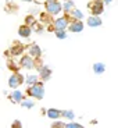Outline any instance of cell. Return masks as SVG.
Masks as SVG:
<instances>
[{"label":"cell","mask_w":118,"mask_h":128,"mask_svg":"<svg viewBox=\"0 0 118 128\" xmlns=\"http://www.w3.org/2000/svg\"><path fill=\"white\" fill-rule=\"evenodd\" d=\"M26 93H28L29 96H32V98L40 100L42 98H43V95H45L43 82H38V84H35V85H32V86H29L28 89H26Z\"/></svg>","instance_id":"1"},{"label":"cell","mask_w":118,"mask_h":128,"mask_svg":"<svg viewBox=\"0 0 118 128\" xmlns=\"http://www.w3.org/2000/svg\"><path fill=\"white\" fill-rule=\"evenodd\" d=\"M104 0H90L89 4H88V8L90 10L92 16L99 17L104 11Z\"/></svg>","instance_id":"2"},{"label":"cell","mask_w":118,"mask_h":128,"mask_svg":"<svg viewBox=\"0 0 118 128\" xmlns=\"http://www.w3.org/2000/svg\"><path fill=\"white\" fill-rule=\"evenodd\" d=\"M45 7H46V11L51 16H56L63 10V6H61V3H58V0H47L45 3Z\"/></svg>","instance_id":"3"},{"label":"cell","mask_w":118,"mask_h":128,"mask_svg":"<svg viewBox=\"0 0 118 128\" xmlns=\"http://www.w3.org/2000/svg\"><path fill=\"white\" fill-rule=\"evenodd\" d=\"M70 20H71V17H70V14H65L64 17H60V18H57L54 21V26H56V31H65L67 29V26H70Z\"/></svg>","instance_id":"4"},{"label":"cell","mask_w":118,"mask_h":128,"mask_svg":"<svg viewBox=\"0 0 118 128\" xmlns=\"http://www.w3.org/2000/svg\"><path fill=\"white\" fill-rule=\"evenodd\" d=\"M24 82V77H22V74H19V72H15L13 74L11 77L8 78V86L10 88H18L19 85H22Z\"/></svg>","instance_id":"5"},{"label":"cell","mask_w":118,"mask_h":128,"mask_svg":"<svg viewBox=\"0 0 118 128\" xmlns=\"http://www.w3.org/2000/svg\"><path fill=\"white\" fill-rule=\"evenodd\" d=\"M19 66L26 70H32V68H35V60L31 56H22V58L19 60Z\"/></svg>","instance_id":"6"},{"label":"cell","mask_w":118,"mask_h":128,"mask_svg":"<svg viewBox=\"0 0 118 128\" xmlns=\"http://www.w3.org/2000/svg\"><path fill=\"white\" fill-rule=\"evenodd\" d=\"M24 49H25V46H24L22 43H19V42H14L13 45H11V48H10L8 52L13 56H19L24 52Z\"/></svg>","instance_id":"7"},{"label":"cell","mask_w":118,"mask_h":128,"mask_svg":"<svg viewBox=\"0 0 118 128\" xmlns=\"http://www.w3.org/2000/svg\"><path fill=\"white\" fill-rule=\"evenodd\" d=\"M29 56H31L33 60H38V58H40V56H42L40 48H39L38 45H31V46H29Z\"/></svg>","instance_id":"8"},{"label":"cell","mask_w":118,"mask_h":128,"mask_svg":"<svg viewBox=\"0 0 118 128\" xmlns=\"http://www.w3.org/2000/svg\"><path fill=\"white\" fill-rule=\"evenodd\" d=\"M31 32H32L31 26L26 25V24H24V25H21L18 28V35L22 36V38H29L31 36Z\"/></svg>","instance_id":"9"},{"label":"cell","mask_w":118,"mask_h":128,"mask_svg":"<svg viewBox=\"0 0 118 128\" xmlns=\"http://www.w3.org/2000/svg\"><path fill=\"white\" fill-rule=\"evenodd\" d=\"M8 99L13 103H19V102H22V100H25L22 92H19V90H14V92L11 93V96H8Z\"/></svg>","instance_id":"10"},{"label":"cell","mask_w":118,"mask_h":128,"mask_svg":"<svg viewBox=\"0 0 118 128\" xmlns=\"http://www.w3.org/2000/svg\"><path fill=\"white\" fill-rule=\"evenodd\" d=\"M68 29H70L71 32H82V29H83L82 21H72V22L70 24V26H68Z\"/></svg>","instance_id":"11"},{"label":"cell","mask_w":118,"mask_h":128,"mask_svg":"<svg viewBox=\"0 0 118 128\" xmlns=\"http://www.w3.org/2000/svg\"><path fill=\"white\" fill-rule=\"evenodd\" d=\"M102 18L100 17H96V16H92L88 18V25L92 26V28H96V26H100L102 25Z\"/></svg>","instance_id":"12"},{"label":"cell","mask_w":118,"mask_h":128,"mask_svg":"<svg viewBox=\"0 0 118 128\" xmlns=\"http://www.w3.org/2000/svg\"><path fill=\"white\" fill-rule=\"evenodd\" d=\"M46 113H47V117L51 120H57L58 117L63 116V112H60V110H57V109H49Z\"/></svg>","instance_id":"13"},{"label":"cell","mask_w":118,"mask_h":128,"mask_svg":"<svg viewBox=\"0 0 118 128\" xmlns=\"http://www.w3.org/2000/svg\"><path fill=\"white\" fill-rule=\"evenodd\" d=\"M50 77H51V70L45 66V67L40 70V78H42V81H49V80H50Z\"/></svg>","instance_id":"14"},{"label":"cell","mask_w":118,"mask_h":128,"mask_svg":"<svg viewBox=\"0 0 118 128\" xmlns=\"http://www.w3.org/2000/svg\"><path fill=\"white\" fill-rule=\"evenodd\" d=\"M70 17H71V20H72V21H81V20L83 18V14H82V11H81V10H72V11H71L70 13ZM72 21H71V22H72Z\"/></svg>","instance_id":"15"},{"label":"cell","mask_w":118,"mask_h":128,"mask_svg":"<svg viewBox=\"0 0 118 128\" xmlns=\"http://www.w3.org/2000/svg\"><path fill=\"white\" fill-rule=\"evenodd\" d=\"M93 71H95V74L100 75V74H103L106 71V66L103 63H95L93 64Z\"/></svg>","instance_id":"16"},{"label":"cell","mask_w":118,"mask_h":128,"mask_svg":"<svg viewBox=\"0 0 118 128\" xmlns=\"http://www.w3.org/2000/svg\"><path fill=\"white\" fill-rule=\"evenodd\" d=\"M75 4H74V2L72 0H68V2H65V3L63 4V10L65 11V14H70L72 10H75Z\"/></svg>","instance_id":"17"},{"label":"cell","mask_w":118,"mask_h":128,"mask_svg":"<svg viewBox=\"0 0 118 128\" xmlns=\"http://www.w3.org/2000/svg\"><path fill=\"white\" fill-rule=\"evenodd\" d=\"M7 68H8V70H11L14 74L18 72V71H19V67L17 66L15 63H14L13 60H7Z\"/></svg>","instance_id":"18"},{"label":"cell","mask_w":118,"mask_h":128,"mask_svg":"<svg viewBox=\"0 0 118 128\" xmlns=\"http://www.w3.org/2000/svg\"><path fill=\"white\" fill-rule=\"evenodd\" d=\"M51 14H49V13H42L40 14V21L43 24H50L51 22Z\"/></svg>","instance_id":"19"},{"label":"cell","mask_w":118,"mask_h":128,"mask_svg":"<svg viewBox=\"0 0 118 128\" xmlns=\"http://www.w3.org/2000/svg\"><path fill=\"white\" fill-rule=\"evenodd\" d=\"M26 84H28L29 86H32V85H35V84H38V77L36 75H28L26 77Z\"/></svg>","instance_id":"20"},{"label":"cell","mask_w":118,"mask_h":128,"mask_svg":"<svg viewBox=\"0 0 118 128\" xmlns=\"http://www.w3.org/2000/svg\"><path fill=\"white\" fill-rule=\"evenodd\" d=\"M21 106L25 107V109H31V107L35 106V103L32 102V100H22V102H21Z\"/></svg>","instance_id":"21"},{"label":"cell","mask_w":118,"mask_h":128,"mask_svg":"<svg viewBox=\"0 0 118 128\" xmlns=\"http://www.w3.org/2000/svg\"><path fill=\"white\" fill-rule=\"evenodd\" d=\"M63 116L68 120H74V117H75V114H74L72 110H65V112H63Z\"/></svg>","instance_id":"22"},{"label":"cell","mask_w":118,"mask_h":128,"mask_svg":"<svg viewBox=\"0 0 118 128\" xmlns=\"http://www.w3.org/2000/svg\"><path fill=\"white\" fill-rule=\"evenodd\" d=\"M25 24H26V25H29V26H31V25H35V18H33V17H32V16H28V17H26V18H25Z\"/></svg>","instance_id":"23"},{"label":"cell","mask_w":118,"mask_h":128,"mask_svg":"<svg viewBox=\"0 0 118 128\" xmlns=\"http://www.w3.org/2000/svg\"><path fill=\"white\" fill-rule=\"evenodd\" d=\"M67 125L64 124V122H61V121H54L53 124H51V127L50 128H65Z\"/></svg>","instance_id":"24"},{"label":"cell","mask_w":118,"mask_h":128,"mask_svg":"<svg viewBox=\"0 0 118 128\" xmlns=\"http://www.w3.org/2000/svg\"><path fill=\"white\" fill-rule=\"evenodd\" d=\"M56 36L58 39H65L67 38V34H65V31H56Z\"/></svg>","instance_id":"25"},{"label":"cell","mask_w":118,"mask_h":128,"mask_svg":"<svg viewBox=\"0 0 118 128\" xmlns=\"http://www.w3.org/2000/svg\"><path fill=\"white\" fill-rule=\"evenodd\" d=\"M43 67H45V66H42V60H40V58L35 60V68H36V70H39V71H40Z\"/></svg>","instance_id":"26"},{"label":"cell","mask_w":118,"mask_h":128,"mask_svg":"<svg viewBox=\"0 0 118 128\" xmlns=\"http://www.w3.org/2000/svg\"><path fill=\"white\" fill-rule=\"evenodd\" d=\"M11 128H22V124H21V121H18V120H14V121L11 122Z\"/></svg>","instance_id":"27"},{"label":"cell","mask_w":118,"mask_h":128,"mask_svg":"<svg viewBox=\"0 0 118 128\" xmlns=\"http://www.w3.org/2000/svg\"><path fill=\"white\" fill-rule=\"evenodd\" d=\"M65 128H83V127L81 124H78V122H70V124H67Z\"/></svg>","instance_id":"28"},{"label":"cell","mask_w":118,"mask_h":128,"mask_svg":"<svg viewBox=\"0 0 118 128\" xmlns=\"http://www.w3.org/2000/svg\"><path fill=\"white\" fill-rule=\"evenodd\" d=\"M36 3H46V2H47V0H35Z\"/></svg>","instance_id":"29"},{"label":"cell","mask_w":118,"mask_h":128,"mask_svg":"<svg viewBox=\"0 0 118 128\" xmlns=\"http://www.w3.org/2000/svg\"><path fill=\"white\" fill-rule=\"evenodd\" d=\"M111 2H113V0H104V3H106V4H109V3H111Z\"/></svg>","instance_id":"30"},{"label":"cell","mask_w":118,"mask_h":128,"mask_svg":"<svg viewBox=\"0 0 118 128\" xmlns=\"http://www.w3.org/2000/svg\"><path fill=\"white\" fill-rule=\"evenodd\" d=\"M22 2H33V0H22Z\"/></svg>","instance_id":"31"},{"label":"cell","mask_w":118,"mask_h":128,"mask_svg":"<svg viewBox=\"0 0 118 128\" xmlns=\"http://www.w3.org/2000/svg\"><path fill=\"white\" fill-rule=\"evenodd\" d=\"M64 2H68V0H64Z\"/></svg>","instance_id":"32"}]
</instances>
